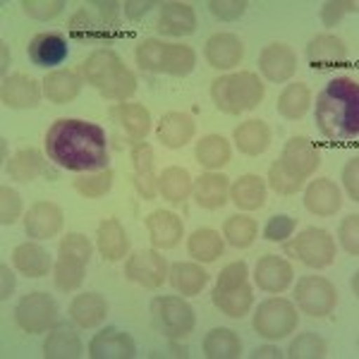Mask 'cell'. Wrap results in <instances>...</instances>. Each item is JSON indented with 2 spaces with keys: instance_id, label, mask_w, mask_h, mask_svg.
I'll return each instance as SVG.
<instances>
[{
  "instance_id": "cell-6",
  "label": "cell",
  "mask_w": 359,
  "mask_h": 359,
  "mask_svg": "<svg viewBox=\"0 0 359 359\" xmlns=\"http://www.w3.org/2000/svg\"><path fill=\"white\" fill-rule=\"evenodd\" d=\"M137 65L147 72H165L184 77L196 65V53L182 43H163L158 39H147L135 50Z\"/></svg>"
},
{
  "instance_id": "cell-14",
  "label": "cell",
  "mask_w": 359,
  "mask_h": 359,
  "mask_svg": "<svg viewBox=\"0 0 359 359\" xmlns=\"http://www.w3.org/2000/svg\"><path fill=\"white\" fill-rule=\"evenodd\" d=\"M280 163L285 165L294 177H299L304 182V180L314 175V170H318V165H321V151H318L311 139L292 137L290 142L285 144V149H283Z\"/></svg>"
},
{
  "instance_id": "cell-13",
  "label": "cell",
  "mask_w": 359,
  "mask_h": 359,
  "mask_svg": "<svg viewBox=\"0 0 359 359\" xmlns=\"http://www.w3.org/2000/svg\"><path fill=\"white\" fill-rule=\"evenodd\" d=\"M125 276L147 290H156L168 280V262L156 249H139L127 259Z\"/></svg>"
},
{
  "instance_id": "cell-56",
  "label": "cell",
  "mask_w": 359,
  "mask_h": 359,
  "mask_svg": "<svg viewBox=\"0 0 359 359\" xmlns=\"http://www.w3.org/2000/svg\"><path fill=\"white\" fill-rule=\"evenodd\" d=\"M154 5H156L154 0H144V3H137V0H127V3L123 5V8H125V15L130 17L132 22H137L139 17L147 15L149 10L154 8Z\"/></svg>"
},
{
  "instance_id": "cell-36",
  "label": "cell",
  "mask_w": 359,
  "mask_h": 359,
  "mask_svg": "<svg viewBox=\"0 0 359 359\" xmlns=\"http://www.w3.org/2000/svg\"><path fill=\"white\" fill-rule=\"evenodd\" d=\"M113 115L120 120V125L125 127L127 137L132 142H144V137L151 130V113L142 103H120Z\"/></svg>"
},
{
  "instance_id": "cell-40",
  "label": "cell",
  "mask_w": 359,
  "mask_h": 359,
  "mask_svg": "<svg viewBox=\"0 0 359 359\" xmlns=\"http://www.w3.org/2000/svg\"><path fill=\"white\" fill-rule=\"evenodd\" d=\"M194 184H192V175H189L184 168H177V165H170L161 172L158 177V192L163 196L165 201L170 204H180L184 201L189 194H192Z\"/></svg>"
},
{
  "instance_id": "cell-11",
  "label": "cell",
  "mask_w": 359,
  "mask_h": 359,
  "mask_svg": "<svg viewBox=\"0 0 359 359\" xmlns=\"http://www.w3.org/2000/svg\"><path fill=\"white\" fill-rule=\"evenodd\" d=\"M294 299L299 309L309 316H328L338 304V290L331 280L318 276H304L294 285Z\"/></svg>"
},
{
  "instance_id": "cell-44",
  "label": "cell",
  "mask_w": 359,
  "mask_h": 359,
  "mask_svg": "<svg viewBox=\"0 0 359 359\" xmlns=\"http://www.w3.org/2000/svg\"><path fill=\"white\" fill-rule=\"evenodd\" d=\"M187 249H189V257H194L196 262L211 264L223 254V237L211 228H199L189 237Z\"/></svg>"
},
{
  "instance_id": "cell-18",
  "label": "cell",
  "mask_w": 359,
  "mask_h": 359,
  "mask_svg": "<svg viewBox=\"0 0 359 359\" xmlns=\"http://www.w3.org/2000/svg\"><path fill=\"white\" fill-rule=\"evenodd\" d=\"M292 266L287 259L276 257V254H266L257 262V271H254V278H257V287H262L264 292H285L292 283Z\"/></svg>"
},
{
  "instance_id": "cell-34",
  "label": "cell",
  "mask_w": 359,
  "mask_h": 359,
  "mask_svg": "<svg viewBox=\"0 0 359 359\" xmlns=\"http://www.w3.org/2000/svg\"><path fill=\"white\" fill-rule=\"evenodd\" d=\"M168 280L180 294H199L206 287L208 273L194 262H177L168 271Z\"/></svg>"
},
{
  "instance_id": "cell-37",
  "label": "cell",
  "mask_w": 359,
  "mask_h": 359,
  "mask_svg": "<svg viewBox=\"0 0 359 359\" xmlns=\"http://www.w3.org/2000/svg\"><path fill=\"white\" fill-rule=\"evenodd\" d=\"M201 350L208 359H237L242 357V343L230 328H213L206 333Z\"/></svg>"
},
{
  "instance_id": "cell-58",
  "label": "cell",
  "mask_w": 359,
  "mask_h": 359,
  "mask_svg": "<svg viewBox=\"0 0 359 359\" xmlns=\"http://www.w3.org/2000/svg\"><path fill=\"white\" fill-rule=\"evenodd\" d=\"M280 357H283V352L273 345H264L254 350V359H280Z\"/></svg>"
},
{
  "instance_id": "cell-52",
  "label": "cell",
  "mask_w": 359,
  "mask_h": 359,
  "mask_svg": "<svg viewBox=\"0 0 359 359\" xmlns=\"http://www.w3.org/2000/svg\"><path fill=\"white\" fill-rule=\"evenodd\" d=\"M294 225H297V218L290 216H273L264 228V240L269 242H283L287 240L294 233Z\"/></svg>"
},
{
  "instance_id": "cell-48",
  "label": "cell",
  "mask_w": 359,
  "mask_h": 359,
  "mask_svg": "<svg viewBox=\"0 0 359 359\" xmlns=\"http://www.w3.org/2000/svg\"><path fill=\"white\" fill-rule=\"evenodd\" d=\"M269 184H271L273 192L283 194V196H290V194H297L304 182L299 177H294L292 172L280 163V161H276L269 170Z\"/></svg>"
},
{
  "instance_id": "cell-26",
  "label": "cell",
  "mask_w": 359,
  "mask_h": 359,
  "mask_svg": "<svg viewBox=\"0 0 359 359\" xmlns=\"http://www.w3.org/2000/svg\"><path fill=\"white\" fill-rule=\"evenodd\" d=\"M82 355V340L69 323H55L46 335L43 357L46 359H77Z\"/></svg>"
},
{
  "instance_id": "cell-23",
  "label": "cell",
  "mask_w": 359,
  "mask_h": 359,
  "mask_svg": "<svg viewBox=\"0 0 359 359\" xmlns=\"http://www.w3.org/2000/svg\"><path fill=\"white\" fill-rule=\"evenodd\" d=\"M147 230L156 249H172L184 235V225L172 211H154L147 218Z\"/></svg>"
},
{
  "instance_id": "cell-46",
  "label": "cell",
  "mask_w": 359,
  "mask_h": 359,
  "mask_svg": "<svg viewBox=\"0 0 359 359\" xmlns=\"http://www.w3.org/2000/svg\"><path fill=\"white\" fill-rule=\"evenodd\" d=\"M111 184H113L111 168L96 170V172H91V175H79L74 180V189H77L79 194H84L86 199H98V196H103L111 189Z\"/></svg>"
},
{
  "instance_id": "cell-47",
  "label": "cell",
  "mask_w": 359,
  "mask_h": 359,
  "mask_svg": "<svg viewBox=\"0 0 359 359\" xmlns=\"http://www.w3.org/2000/svg\"><path fill=\"white\" fill-rule=\"evenodd\" d=\"M328 347H326V340L318 338L316 333H302L290 343V355L292 359H321L326 357Z\"/></svg>"
},
{
  "instance_id": "cell-50",
  "label": "cell",
  "mask_w": 359,
  "mask_h": 359,
  "mask_svg": "<svg viewBox=\"0 0 359 359\" xmlns=\"http://www.w3.org/2000/svg\"><path fill=\"white\" fill-rule=\"evenodd\" d=\"M22 216V196L13 187L0 189V223L13 225Z\"/></svg>"
},
{
  "instance_id": "cell-7",
  "label": "cell",
  "mask_w": 359,
  "mask_h": 359,
  "mask_svg": "<svg viewBox=\"0 0 359 359\" xmlns=\"http://www.w3.org/2000/svg\"><path fill=\"white\" fill-rule=\"evenodd\" d=\"M213 304L230 318H242L252 309L254 292L252 285L247 283V264L233 262L221 271L211 294Z\"/></svg>"
},
{
  "instance_id": "cell-32",
  "label": "cell",
  "mask_w": 359,
  "mask_h": 359,
  "mask_svg": "<svg viewBox=\"0 0 359 359\" xmlns=\"http://www.w3.org/2000/svg\"><path fill=\"white\" fill-rule=\"evenodd\" d=\"M233 139L242 154L259 156L271 147V130L264 120H247L235 127Z\"/></svg>"
},
{
  "instance_id": "cell-3",
  "label": "cell",
  "mask_w": 359,
  "mask_h": 359,
  "mask_svg": "<svg viewBox=\"0 0 359 359\" xmlns=\"http://www.w3.org/2000/svg\"><path fill=\"white\" fill-rule=\"evenodd\" d=\"M82 79L101 96L111 101H125L137 91V77L125 67L123 57L113 50H94L82 62Z\"/></svg>"
},
{
  "instance_id": "cell-22",
  "label": "cell",
  "mask_w": 359,
  "mask_h": 359,
  "mask_svg": "<svg viewBox=\"0 0 359 359\" xmlns=\"http://www.w3.org/2000/svg\"><path fill=\"white\" fill-rule=\"evenodd\" d=\"M340 204H343V196H340L338 184L331 182L328 177L314 180L304 192V206H306V211L314 213V216H321V218L333 216L340 208Z\"/></svg>"
},
{
  "instance_id": "cell-45",
  "label": "cell",
  "mask_w": 359,
  "mask_h": 359,
  "mask_svg": "<svg viewBox=\"0 0 359 359\" xmlns=\"http://www.w3.org/2000/svg\"><path fill=\"white\" fill-rule=\"evenodd\" d=\"M257 221L254 218L245 216V213H237V216H230L228 221L223 223V237L237 249L252 247V242L257 240Z\"/></svg>"
},
{
  "instance_id": "cell-51",
  "label": "cell",
  "mask_w": 359,
  "mask_h": 359,
  "mask_svg": "<svg viewBox=\"0 0 359 359\" xmlns=\"http://www.w3.org/2000/svg\"><path fill=\"white\" fill-rule=\"evenodd\" d=\"M208 10H211V15L218 17V20L235 22L245 15L247 0H211V3H208Z\"/></svg>"
},
{
  "instance_id": "cell-59",
  "label": "cell",
  "mask_w": 359,
  "mask_h": 359,
  "mask_svg": "<svg viewBox=\"0 0 359 359\" xmlns=\"http://www.w3.org/2000/svg\"><path fill=\"white\" fill-rule=\"evenodd\" d=\"M8 62H10V53H8V46L3 43V67L8 65Z\"/></svg>"
},
{
  "instance_id": "cell-20",
  "label": "cell",
  "mask_w": 359,
  "mask_h": 359,
  "mask_svg": "<svg viewBox=\"0 0 359 359\" xmlns=\"http://www.w3.org/2000/svg\"><path fill=\"white\" fill-rule=\"evenodd\" d=\"M204 55L211 67L230 69V67L240 65L242 55H245V46H242V41L235 36V34L221 32V34H213V36L206 41Z\"/></svg>"
},
{
  "instance_id": "cell-41",
  "label": "cell",
  "mask_w": 359,
  "mask_h": 359,
  "mask_svg": "<svg viewBox=\"0 0 359 359\" xmlns=\"http://www.w3.org/2000/svg\"><path fill=\"white\" fill-rule=\"evenodd\" d=\"M196 161L206 168V170H218V168L228 165L230 163V144L228 139L221 137V135H206L204 139H199L196 144Z\"/></svg>"
},
{
  "instance_id": "cell-8",
  "label": "cell",
  "mask_w": 359,
  "mask_h": 359,
  "mask_svg": "<svg viewBox=\"0 0 359 359\" xmlns=\"http://www.w3.org/2000/svg\"><path fill=\"white\" fill-rule=\"evenodd\" d=\"M297 323H299V314L290 299L271 297L257 306L252 326L266 340H280L287 338L297 328Z\"/></svg>"
},
{
  "instance_id": "cell-24",
  "label": "cell",
  "mask_w": 359,
  "mask_h": 359,
  "mask_svg": "<svg viewBox=\"0 0 359 359\" xmlns=\"http://www.w3.org/2000/svg\"><path fill=\"white\" fill-rule=\"evenodd\" d=\"M196 29V15L189 3H163L158 17V32L165 36H189Z\"/></svg>"
},
{
  "instance_id": "cell-4",
  "label": "cell",
  "mask_w": 359,
  "mask_h": 359,
  "mask_svg": "<svg viewBox=\"0 0 359 359\" xmlns=\"http://www.w3.org/2000/svg\"><path fill=\"white\" fill-rule=\"evenodd\" d=\"M120 8L115 0H96L89 8H82L69 20V36L79 43H111L123 36L120 29Z\"/></svg>"
},
{
  "instance_id": "cell-21",
  "label": "cell",
  "mask_w": 359,
  "mask_h": 359,
  "mask_svg": "<svg viewBox=\"0 0 359 359\" xmlns=\"http://www.w3.org/2000/svg\"><path fill=\"white\" fill-rule=\"evenodd\" d=\"M0 98L8 108L22 111V108H36L41 101V89L29 74H10L3 79Z\"/></svg>"
},
{
  "instance_id": "cell-19",
  "label": "cell",
  "mask_w": 359,
  "mask_h": 359,
  "mask_svg": "<svg viewBox=\"0 0 359 359\" xmlns=\"http://www.w3.org/2000/svg\"><path fill=\"white\" fill-rule=\"evenodd\" d=\"M259 69L269 82H287L297 69V55L290 46L285 43H271L266 46L259 55Z\"/></svg>"
},
{
  "instance_id": "cell-55",
  "label": "cell",
  "mask_w": 359,
  "mask_h": 359,
  "mask_svg": "<svg viewBox=\"0 0 359 359\" xmlns=\"http://www.w3.org/2000/svg\"><path fill=\"white\" fill-rule=\"evenodd\" d=\"M357 172H359V161H357V158H352L350 163L345 165V172H343V182H345V189H347V194L352 196V201H359Z\"/></svg>"
},
{
  "instance_id": "cell-57",
  "label": "cell",
  "mask_w": 359,
  "mask_h": 359,
  "mask_svg": "<svg viewBox=\"0 0 359 359\" xmlns=\"http://www.w3.org/2000/svg\"><path fill=\"white\" fill-rule=\"evenodd\" d=\"M13 290H15V273L8 266H0V299L8 302Z\"/></svg>"
},
{
  "instance_id": "cell-10",
  "label": "cell",
  "mask_w": 359,
  "mask_h": 359,
  "mask_svg": "<svg viewBox=\"0 0 359 359\" xmlns=\"http://www.w3.org/2000/svg\"><path fill=\"white\" fill-rule=\"evenodd\" d=\"M287 252L309 269H326L335 259V242L323 228H306L287 245Z\"/></svg>"
},
{
  "instance_id": "cell-53",
  "label": "cell",
  "mask_w": 359,
  "mask_h": 359,
  "mask_svg": "<svg viewBox=\"0 0 359 359\" xmlns=\"http://www.w3.org/2000/svg\"><path fill=\"white\" fill-rule=\"evenodd\" d=\"M340 242H343L345 252L357 257L359 254V216L352 213L347 216L343 223H340Z\"/></svg>"
},
{
  "instance_id": "cell-27",
  "label": "cell",
  "mask_w": 359,
  "mask_h": 359,
  "mask_svg": "<svg viewBox=\"0 0 359 359\" xmlns=\"http://www.w3.org/2000/svg\"><path fill=\"white\" fill-rule=\"evenodd\" d=\"M132 168H135V187L144 199L151 201L158 192V177L154 170V149L149 144L139 142L132 149Z\"/></svg>"
},
{
  "instance_id": "cell-15",
  "label": "cell",
  "mask_w": 359,
  "mask_h": 359,
  "mask_svg": "<svg viewBox=\"0 0 359 359\" xmlns=\"http://www.w3.org/2000/svg\"><path fill=\"white\" fill-rule=\"evenodd\" d=\"M306 60H309L311 69L326 72L333 67H345L350 62V53L347 46L333 34H318L306 46Z\"/></svg>"
},
{
  "instance_id": "cell-2",
  "label": "cell",
  "mask_w": 359,
  "mask_h": 359,
  "mask_svg": "<svg viewBox=\"0 0 359 359\" xmlns=\"http://www.w3.org/2000/svg\"><path fill=\"white\" fill-rule=\"evenodd\" d=\"M316 125L331 142L347 144L359 137V84L350 77L328 82L316 96Z\"/></svg>"
},
{
  "instance_id": "cell-12",
  "label": "cell",
  "mask_w": 359,
  "mask_h": 359,
  "mask_svg": "<svg viewBox=\"0 0 359 359\" xmlns=\"http://www.w3.org/2000/svg\"><path fill=\"white\" fill-rule=\"evenodd\" d=\"M15 318L25 333H43L55 323L57 304L48 292H29L17 304Z\"/></svg>"
},
{
  "instance_id": "cell-5",
  "label": "cell",
  "mask_w": 359,
  "mask_h": 359,
  "mask_svg": "<svg viewBox=\"0 0 359 359\" xmlns=\"http://www.w3.org/2000/svg\"><path fill=\"white\" fill-rule=\"evenodd\" d=\"M211 98L218 111L228 115H240L245 111H252L264 101V82L254 72H235L218 77L211 84Z\"/></svg>"
},
{
  "instance_id": "cell-42",
  "label": "cell",
  "mask_w": 359,
  "mask_h": 359,
  "mask_svg": "<svg viewBox=\"0 0 359 359\" xmlns=\"http://www.w3.org/2000/svg\"><path fill=\"white\" fill-rule=\"evenodd\" d=\"M46 172V161L39 149H22L8 161V175L17 182H34Z\"/></svg>"
},
{
  "instance_id": "cell-29",
  "label": "cell",
  "mask_w": 359,
  "mask_h": 359,
  "mask_svg": "<svg viewBox=\"0 0 359 359\" xmlns=\"http://www.w3.org/2000/svg\"><path fill=\"white\" fill-rule=\"evenodd\" d=\"M194 201L201 208H208V211H216V208L225 206L230 194V180L223 175V172H206L196 180L194 184Z\"/></svg>"
},
{
  "instance_id": "cell-17",
  "label": "cell",
  "mask_w": 359,
  "mask_h": 359,
  "mask_svg": "<svg viewBox=\"0 0 359 359\" xmlns=\"http://www.w3.org/2000/svg\"><path fill=\"white\" fill-rule=\"evenodd\" d=\"M135 355H137V345L132 340V335L115 326L103 328L89 343L91 359H132Z\"/></svg>"
},
{
  "instance_id": "cell-9",
  "label": "cell",
  "mask_w": 359,
  "mask_h": 359,
  "mask_svg": "<svg viewBox=\"0 0 359 359\" xmlns=\"http://www.w3.org/2000/svg\"><path fill=\"white\" fill-rule=\"evenodd\" d=\"M154 323L161 328V333L170 340L184 338L194 331V309L180 297H156L151 299Z\"/></svg>"
},
{
  "instance_id": "cell-49",
  "label": "cell",
  "mask_w": 359,
  "mask_h": 359,
  "mask_svg": "<svg viewBox=\"0 0 359 359\" xmlns=\"http://www.w3.org/2000/svg\"><path fill=\"white\" fill-rule=\"evenodd\" d=\"M65 0H25L22 10L34 20H53L62 13Z\"/></svg>"
},
{
  "instance_id": "cell-16",
  "label": "cell",
  "mask_w": 359,
  "mask_h": 359,
  "mask_svg": "<svg viewBox=\"0 0 359 359\" xmlns=\"http://www.w3.org/2000/svg\"><path fill=\"white\" fill-rule=\"evenodd\" d=\"M62 211L53 201H36L25 216V233L32 240H50L62 230Z\"/></svg>"
},
{
  "instance_id": "cell-31",
  "label": "cell",
  "mask_w": 359,
  "mask_h": 359,
  "mask_svg": "<svg viewBox=\"0 0 359 359\" xmlns=\"http://www.w3.org/2000/svg\"><path fill=\"white\" fill-rule=\"evenodd\" d=\"M106 314H108V304L98 292H82L69 304V316L82 328H96L98 323H103Z\"/></svg>"
},
{
  "instance_id": "cell-39",
  "label": "cell",
  "mask_w": 359,
  "mask_h": 359,
  "mask_svg": "<svg viewBox=\"0 0 359 359\" xmlns=\"http://www.w3.org/2000/svg\"><path fill=\"white\" fill-rule=\"evenodd\" d=\"M86 264L89 259L74 257V254H60L55 264V285L62 292H74L82 287L86 278Z\"/></svg>"
},
{
  "instance_id": "cell-25",
  "label": "cell",
  "mask_w": 359,
  "mask_h": 359,
  "mask_svg": "<svg viewBox=\"0 0 359 359\" xmlns=\"http://www.w3.org/2000/svg\"><path fill=\"white\" fill-rule=\"evenodd\" d=\"M196 127H194V120L189 118L187 113H165L158 123V142L163 144L168 149H182L192 142Z\"/></svg>"
},
{
  "instance_id": "cell-43",
  "label": "cell",
  "mask_w": 359,
  "mask_h": 359,
  "mask_svg": "<svg viewBox=\"0 0 359 359\" xmlns=\"http://www.w3.org/2000/svg\"><path fill=\"white\" fill-rule=\"evenodd\" d=\"M311 106V91L306 84H287L283 94L278 96V113L285 120H299L304 118Z\"/></svg>"
},
{
  "instance_id": "cell-33",
  "label": "cell",
  "mask_w": 359,
  "mask_h": 359,
  "mask_svg": "<svg viewBox=\"0 0 359 359\" xmlns=\"http://www.w3.org/2000/svg\"><path fill=\"white\" fill-rule=\"evenodd\" d=\"M15 269L27 278H43L50 271V254L36 242H25L13 252Z\"/></svg>"
},
{
  "instance_id": "cell-30",
  "label": "cell",
  "mask_w": 359,
  "mask_h": 359,
  "mask_svg": "<svg viewBox=\"0 0 359 359\" xmlns=\"http://www.w3.org/2000/svg\"><path fill=\"white\" fill-rule=\"evenodd\" d=\"M67 57V41L60 34H39L29 43V60L39 67L60 65Z\"/></svg>"
},
{
  "instance_id": "cell-28",
  "label": "cell",
  "mask_w": 359,
  "mask_h": 359,
  "mask_svg": "<svg viewBox=\"0 0 359 359\" xmlns=\"http://www.w3.org/2000/svg\"><path fill=\"white\" fill-rule=\"evenodd\" d=\"M82 74L72 72V69H55V72L46 74L43 79V94L50 103L55 106H62V103H69L79 96L82 91Z\"/></svg>"
},
{
  "instance_id": "cell-1",
  "label": "cell",
  "mask_w": 359,
  "mask_h": 359,
  "mask_svg": "<svg viewBox=\"0 0 359 359\" xmlns=\"http://www.w3.org/2000/svg\"><path fill=\"white\" fill-rule=\"evenodd\" d=\"M46 154L65 170L89 172L108 168V142L103 127L62 118L46 132Z\"/></svg>"
},
{
  "instance_id": "cell-54",
  "label": "cell",
  "mask_w": 359,
  "mask_h": 359,
  "mask_svg": "<svg viewBox=\"0 0 359 359\" xmlns=\"http://www.w3.org/2000/svg\"><path fill=\"white\" fill-rule=\"evenodd\" d=\"M357 10V3L355 0H331L321 8V20L326 27H335L340 22V17L347 15V13H355Z\"/></svg>"
},
{
  "instance_id": "cell-35",
  "label": "cell",
  "mask_w": 359,
  "mask_h": 359,
  "mask_svg": "<svg viewBox=\"0 0 359 359\" xmlns=\"http://www.w3.org/2000/svg\"><path fill=\"white\" fill-rule=\"evenodd\" d=\"M98 249H101L103 259H108V262H120L123 257H127L130 240H127V233L120 221L108 218V221L98 225Z\"/></svg>"
},
{
  "instance_id": "cell-38",
  "label": "cell",
  "mask_w": 359,
  "mask_h": 359,
  "mask_svg": "<svg viewBox=\"0 0 359 359\" xmlns=\"http://www.w3.org/2000/svg\"><path fill=\"white\" fill-rule=\"evenodd\" d=\"M230 199L242 211H257L266 201V184L259 175H242L230 189Z\"/></svg>"
}]
</instances>
